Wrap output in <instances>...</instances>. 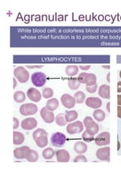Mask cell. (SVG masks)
Here are the masks:
<instances>
[{
    "label": "cell",
    "mask_w": 121,
    "mask_h": 182,
    "mask_svg": "<svg viewBox=\"0 0 121 182\" xmlns=\"http://www.w3.org/2000/svg\"><path fill=\"white\" fill-rule=\"evenodd\" d=\"M26 67L30 69H33V68H41L43 67V65H27Z\"/></svg>",
    "instance_id": "d590c367"
},
{
    "label": "cell",
    "mask_w": 121,
    "mask_h": 182,
    "mask_svg": "<svg viewBox=\"0 0 121 182\" xmlns=\"http://www.w3.org/2000/svg\"><path fill=\"white\" fill-rule=\"evenodd\" d=\"M93 117L97 121H103L105 119V113L101 109H95L93 112Z\"/></svg>",
    "instance_id": "484cf974"
},
{
    "label": "cell",
    "mask_w": 121,
    "mask_h": 182,
    "mask_svg": "<svg viewBox=\"0 0 121 182\" xmlns=\"http://www.w3.org/2000/svg\"><path fill=\"white\" fill-rule=\"evenodd\" d=\"M38 111V107L34 103H26L20 107V113L22 116H33Z\"/></svg>",
    "instance_id": "8992f818"
},
{
    "label": "cell",
    "mask_w": 121,
    "mask_h": 182,
    "mask_svg": "<svg viewBox=\"0 0 121 182\" xmlns=\"http://www.w3.org/2000/svg\"><path fill=\"white\" fill-rule=\"evenodd\" d=\"M120 78H121V71H120Z\"/></svg>",
    "instance_id": "f6af8a7d"
},
{
    "label": "cell",
    "mask_w": 121,
    "mask_h": 182,
    "mask_svg": "<svg viewBox=\"0 0 121 182\" xmlns=\"http://www.w3.org/2000/svg\"><path fill=\"white\" fill-rule=\"evenodd\" d=\"M97 87H98V85L96 84H95V85H92V86H86V90L88 93H95V92H96V90H97Z\"/></svg>",
    "instance_id": "836d02e7"
},
{
    "label": "cell",
    "mask_w": 121,
    "mask_h": 182,
    "mask_svg": "<svg viewBox=\"0 0 121 182\" xmlns=\"http://www.w3.org/2000/svg\"><path fill=\"white\" fill-rule=\"evenodd\" d=\"M117 117L121 119V106L117 107Z\"/></svg>",
    "instance_id": "74e56055"
},
{
    "label": "cell",
    "mask_w": 121,
    "mask_h": 182,
    "mask_svg": "<svg viewBox=\"0 0 121 182\" xmlns=\"http://www.w3.org/2000/svg\"><path fill=\"white\" fill-rule=\"evenodd\" d=\"M14 75L20 83H27L29 81L30 74L24 67H17L14 70Z\"/></svg>",
    "instance_id": "3957f363"
},
{
    "label": "cell",
    "mask_w": 121,
    "mask_h": 182,
    "mask_svg": "<svg viewBox=\"0 0 121 182\" xmlns=\"http://www.w3.org/2000/svg\"><path fill=\"white\" fill-rule=\"evenodd\" d=\"M107 81H108V82H110V73L108 74V76H107Z\"/></svg>",
    "instance_id": "7bdbcfd3"
},
{
    "label": "cell",
    "mask_w": 121,
    "mask_h": 182,
    "mask_svg": "<svg viewBox=\"0 0 121 182\" xmlns=\"http://www.w3.org/2000/svg\"><path fill=\"white\" fill-rule=\"evenodd\" d=\"M79 68L82 70H83V71H87V70H89L90 68V65H79Z\"/></svg>",
    "instance_id": "8d00e7d4"
},
{
    "label": "cell",
    "mask_w": 121,
    "mask_h": 182,
    "mask_svg": "<svg viewBox=\"0 0 121 182\" xmlns=\"http://www.w3.org/2000/svg\"><path fill=\"white\" fill-rule=\"evenodd\" d=\"M13 82H14L13 88L15 89V87H16V86H17V81H16V78H13Z\"/></svg>",
    "instance_id": "60d3db41"
},
{
    "label": "cell",
    "mask_w": 121,
    "mask_h": 182,
    "mask_svg": "<svg viewBox=\"0 0 121 182\" xmlns=\"http://www.w3.org/2000/svg\"><path fill=\"white\" fill-rule=\"evenodd\" d=\"M26 159L30 162H37L38 159H39V154L36 151L33 150H30L28 155H27Z\"/></svg>",
    "instance_id": "603a6c76"
},
{
    "label": "cell",
    "mask_w": 121,
    "mask_h": 182,
    "mask_svg": "<svg viewBox=\"0 0 121 182\" xmlns=\"http://www.w3.org/2000/svg\"><path fill=\"white\" fill-rule=\"evenodd\" d=\"M83 124L85 125L86 129V131L90 135H93V136H95L99 131L98 124L95 121H94L93 119L90 116H87L84 119Z\"/></svg>",
    "instance_id": "7a4b0ae2"
},
{
    "label": "cell",
    "mask_w": 121,
    "mask_h": 182,
    "mask_svg": "<svg viewBox=\"0 0 121 182\" xmlns=\"http://www.w3.org/2000/svg\"><path fill=\"white\" fill-rule=\"evenodd\" d=\"M117 92L121 93V81L117 83Z\"/></svg>",
    "instance_id": "f35d334b"
},
{
    "label": "cell",
    "mask_w": 121,
    "mask_h": 182,
    "mask_svg": "<svg viewBox=\"0 0 121 182\" xmlns=\"http://www.w3.org/2000/svg\"><path fill=\"white\" fill-rule=\"evenodd\" d=\"M31 81L36 87H42L46 82V75L42 72H35L31 75Z\"/></svg>",
    "instance_id": "52a82bcc"
},
{
    "label": "cell",
    "mask_w": 121,
    "mask_h": 182,
    "mask_svg": "<svg viewBox=\"0 0 121 182\" xmlns=\"http://www.w3.org/2000/svg\"><path fill=\"white\" fill-rule=\"evenodd\" d=\"M82 138L85 142H92V140H95V137L93 135L89 134L86 131L82 135Z\"/></svg>",
    "instance_id": "1f68e13d"
},
{
    "label": "cell",
    "mask_w": 121,
    "mask_h": 182,
    "mask_svg": "<svg viewBox=\"0 0 121 182\" xmlns=\"http://www.w3.org/2000/svg\"><path fill=\"white\" fill-rule=\"evenodd\" d=\"M74 97L76 100V103H78V104H82V103H83L84 101H85L86 95L82 91H77V92L75 93Z\"/></svg>",
    "instance_id": "83f0119b"
},
{
    "label": "cell",
    "mask_w": 121,
    "mask_h": 182,
    "mask_svg": "<svg viewBox=\"0 0 121 182\" xmlns=\"http://www.w3.org/2000/svg\"><path fill=\"white\" fill-rule=\"evenodd\" d=\"M40 116L42 120L47 124H52L55 120V115L53 112L48 109L46 107H42L40 110Z\"/></svg>",
    "instance_id": "30bf717a"
},
{
    "label": "cell",
    "mask_w": 121,
    "mask_h": 182,
    "mask_svg": "<svg viewBox=\"0 0 121 182\" xmlns=\"http://www.w3.org/2000/svg\"><path fill=\"white\" fill-rule=\"evenodd\" d=\"M33 138L39 148H44L48 145V133L44 129H36L33 133Z\"/></svg>",
    "instance_id": "6da1fadb"
},
{
    "label": "cell",
    "mask_w": 121,
    "mask_h": 182,
    "mask_svg": "<svg viewBox=\"0 0 121 182\" xmlns=\"http://www.w3.org/2000/svg\"><path fill=\"white\" fill-rule=\"evenodd\" d=\"M55 122H56V124H58V126L66 125L68 121L65 119V115L62 114V113L57 115V116H55Z\"/></svg>",
    "instance_id": "f1b7e54d"
},
{
    "label": "cell",
    "mask_w": 121,
    "mask_h": 182,
    "mask_svg": "<svg viewBox=\"0 0 121 182\" xmlns=\"http://www.w3.org/2000/svg\"><path fill=\"white\" fill-rule=\"evenodd\" d=\"M107 110H108V112H110V103H107Z\"/></svg>",
    "instance_id": "b9f144b4"
},
{
    "label": "cell",
    "mask_w": 121,
    "mask_h": 182,
    "mask_svg": "<svg viewBox=\"0 0 121 182\" xmlns=\"http://www.w3.org/2000/svg\"><path fill=\"white\" fill-rule=\"evenodd\" d=\"M68 87L71 90H76L80 87V83L78 81L77 79L69 80V81H68Z\"/></svg>",
    "instance_id": "f546056e"
},
{
    "label": "cell",
    "mask_w": 121,
    "mask_h": 182,
    "mask_svg": "<svg viewBox=\"0 0 121 182\" xmlns=\"http://www.w3.org/2000/svg\"><path fill=\"white\" fill-rule=\"evenodd\" d=\"M87 159L85 156L80 154L78 155L77 156H76L74 159V162H86Z\"/></svg>",
    "instance_id": "d6a6232c"
},
{
    "label": "cell",
    "mask_w": 121,
    "mask_h": 182,
    "mask_svg": "<svg viewBox=\"0 0 121 182\" xmlns=\"http://www.w3.org/2000/svg\"><path fill=\"white\" fill-rule=\"evenodd\" d=\"M13 143L15 145H20L24 142L25 137L24 135H23L20 132H17V131H14L13 133Z\"/></svg>",
    "instance_id": "7402d4cb"
},
{
    "label": "cell",
    "mask_w": 121,
    "mask_h": 182,
    "mask_svg": "<svg viewBox=\"0 0 121 182\" xmlns=\"http://www.w3.org/2000/svg\"><path fill=\"white\" fill-rule=\"evenodd\" d=\"M98 94L101 97L104 99L109 100L110 99V87L108 85L103 84L99 87L98 90Z\"/></svg>",
    "instance_id": "ffe728a7"
},
{
    "label": "cell",
    "mask_w": 121,
    "mask_h": 182,
    "mask_svg": "<svg viewBox=\"0 0 121 182\" xmlns=\"http://www.w3.org/2000/svg\"><path fill=\"white\" fill-rule=\"evenodd\" d=\"M27 95H28V97L29 98V100L34 102V103H38L42 99V95H41L39 90H38L36 88H33V87L28 89Z\"/></svg>",
    "instance_id": "5bb4252c"
},
{
    "label": "cell",
    "mask_w": 121,
    "mask_h": 182,
    "mask_svg": "<svg viewBox=\"0 0 121 182\" xmlns=\"http://www.w3.org/2000/svg\"><path fill=\"white\" fill-rule=\"evenodd\" d=\"M83 130V124L81 121H77L73 123H70L67 126V131L70 135H76L82 131Z\"/></svg>",
    "instance_id": "ba28073f"
},
{
    "label": "cell",
    "mask_w": 121,
    "mask_h": 182,
    "mask_svg": "<svg viewBox=\"0 0 121 182\" xmlns=\"http://www.w3.org/2000/svg\"><path fill=\"white\" fill-rule=\"evenodd\" d=\"M58 106H59V102L56 98H52L46 102V107L52 112L55 111L58 108Z\"/></svg>",
    "instance_id": "d6986e66"
},
{
    "label": "cell",
    "mask_w": 121,
    "mask_h": 182,
    "mask_svg": "<svg viewBox=\"0 0 121 182\" xmlns=\"http://www.w3.org/2000/svg\"><path fill=\"white\" fill-rule=\"evenodd\" d=\"M61 102L62 105L65 107V108H68V109H71L75 106L76 102L74 97L71 96L70 94L65 93L63 94L61 97Z\"/></svg>",
    "instance_id": "9c48e42d"
},
{
    "label": "cell",
    "mask_w": 121,
    "mask_h": 182,
    "mask_svg": "<svg viewBox=\"0 0 121 182\" xmlns=\"http://www.w3.org/2000/svg\"><path fill=\"white\" fill-rule=\"evenodd\" d=\"M66 136L61 132H55L52 135L50 139L51 143L55 147H61L66 142Z\"/></svg>",
    "instance_id": "5b68a950"
},
{
    "label": "cell",
    "mask_w": 121,
    "mask_h": 182,
    "mask_svg": "<svg viewBox=\"0 0 121 182\" xmlns=\"http://www.w3.org/2000/svg\"><path fill=\"white\" fill-rule=\"evenodd\" d=\"M117 104L119 106H121V95L117 96Z\"/></svg>",
    "instance_id": "ab89813d"
},
{
    "label": "cell",
    "mask_w": 121,
    "mask_h": 182,
    "mask_svg": "<svg viewBox=\"0 0 121 182\" xmlns=\"http://www.w3.org/2000/svg\"><path fill=\"white\" fill-rule=\"evenodd\" d=\"M29 146H21V147L16 148L14 150V156L17 159H26L27 155L30 150Z\"/></svg>",
    "instance_id": "2e32d148"
},
{
    "label": "cell",
    "mask_w": 121,
    "mask_h": 182,
    "mask_svg": "<svg viewBox=\"0 0 121 182\" xmlns=\"http://www.w3.org/2000/svg\"><path fill=\"white\" fill-rule=\"evenodd\" d=\"M74 150L75 151V153L77 154H83L88 150V146L84 142L82 141H77L75 143L74 146Z\"/></svg>",
    "instance_id": "ac0fdd59"
},
{
    "label": "cell",
    "mask_w": 121,
    "mask_h": 182,
    "mask_svg": "<svg viewBox=\"0 0 121 182\" xmlns=\"http://www.w3.org/2000/svg\"><path fill=\"white\" fill-rule=\"evenodd\" d=\"M54 156H55V151L53 150L52 148H46L42 151V157L46 160L52 159L54 157Z\"/></svg>",
    "instance_id": "4316f807"
},
{
    "label": "cell",
    "mask_w": 121,
    "mask_h": 182,
    "mask_svg": "<svg viewBox=\"0 0 121 182\" xmlns=\"http://www.w3.org/2000/svg\"><path fill=\"white\" fill-rule=\"evenodd\" d=\"M78 72H79V68H78L77 65H68L66 67V69H65V73H66L67 75L69 77L75 76L78 74Z\"/></svg>",
    "instance_id": "44dd1931"
},
{
    "label": "cell",
    "mask_w": 121,
    "mask_h": 182,
    "mask_svg": "<svg viewBox=\"0 0 121 182\" xmlns=\"http://www.w3.org/2000/svg\"><path fill=\"white\" fill-rule=\"evenodd\" d=\"M13 121H14V129H16L19 126V120L17 119H16L15 117H14L13 119Z\"/></svg>",
    "instance_id": "e575fe53"
},
{
    "label": "cell",
    "mask_w": 121,
    "mask_h": 182,
    "mask_svg": "<svg viewBox=\"0 0 121 182\" xmlns=\"http://www.w3.org/2000/svg\"><path fill=\"white\" fill-rule=\"evenodd\" d=\"M54 92L52 88H49V87H47V88H45L42 91V97L45 99H50L51 97H53Z\"/></svg>",
    "instance_id": "4dcf8cb0"
},
{
    "label": "cell",
    "mask_w": 121,
    "mask_h": 182,
    "mask_svg": "<svg viewBox=\"0 0 121 182\" xmlns=\"http://www.w3.org/2000/svg\"><path fill=\"white\" fill-rule=\"evenodd\" d=\"M55 155H56L57 161L59 162H68L71 159L70 153L66 150H58L55 153Z\"/></svg>",
    "instance_id": "e0dca14e"
},
{
    "label": "cell",
    "mask_w": 121,
    "mask_h": 182,
    "mask_svg": "<svg viewBox=\"0 0 121 182\" xmlns=\"http://www.w3.org/2000/svg\"><path fill=\"white\" fill-rule=\"evenodd\" d=\"M95 155L99 160L110 162V147L105 146V147L99 148L97 150Z\"/></svg>",
    "instance_id": "7c38bea8"
},
{
    "label": "cell",
    "mask_w": 121,
    "mask_h": 182,
    "mask_svg": "<svg viewBox=\"0 0 121 182\" xmlns=\"http://www.w3.org/2000/svg\"><path fill=\"white\" fill-rule=\"evenodd\" d=\"M86 105L90 108L97 109L102 106V101L98 97H89L86 100Z\"/></svg>",
    "instance_id": "9a60e30c"
},
{
    "label": "cell",
    "mask_w": 121,
    "mask_h": 182,
    "mask_svg": "<svg viewBox=\"0 0 121 182\" xmlns=\"http://www.w3.org/2000/svg\"><path fill=\"white\" fill-rule=\"evenodd\" d=\"M120 150V142L118 141V150Z\"/></svg>",
    "instance_id": "ee69618b"
},
{
    "label": "cell",
    "mask_w": 121,
    "mask_h": 182,
    "mask_svg": "<svg viewBox=\"0 0 121 182\" xmlns=\"http://www.w3.org/2000/svg\"><path fill=\"white\" fill-rule=\"evenodd\" d=\"M37 124V121L34 118H27L21 121V127L22 129L26 131L33 130V129L36 128Z\"/></svg>",
    "instance_id": "4fadbf2b"
},
{
    "label": "cell",
    "mask_w": 121,
    "mask_h": 182,
    "mask_svg": "<svg viewBox=\"0 0 121 182\" xmlns=\"http://www.w3.org/2000/svg\"><path fill=\"white\" fill-rule=\"evenodd\" d=\"M78 81L80 84H86V86H92L96 84L97 78L94 74H88V73H81L79 74L77 78Z\"/></svg>",
    "instance_id": "277c9868"
},
{
    "label": "cell",
    "mask_w": 121,
    "mask_h": 182,
    "mask_svg": "<svg viewBox=\"0 0 121 182\" xmlns=\"http://www.w3.org/2000/svg\"><path fill=\"white\" fill-rule=\"evenodd\" d=\"M78 118V113L75 110L67 111L65 113V119L68 122H72Z\"/></svg>",
    "instance_id": "cb8c5ba5"
},
{
    "label": "cell",
    "mask_w": 121,
    "mask_h": 182,
    "mask_svg": "<svg viewBox=\"0 0 121 182\" xmlns=\"http://www.w3.org/2000/svg\"><path fill=\"white\" fill-rule=\"evenodd\" d=\"M14 100H15L16 103H24L26 100V95H25V93L23 91H16L15 94H14Z\"/></svg>",
    "instance_id": "d4e9b609"
},
{
    "label": "cell",
    "mask_w": 121,
    "mask_h": 182,
    "mask_svg": "<svg viewBox=\"0 0 121 182\" xmlns=\"http://www.w3.org/2000/svg\"><path fill=\"white\" fill-rule=\"evenodd\" d=\"M95 143L97 146H107L110 143V133L109 132H102V133L99 134L97 136V137L95 138Z\"/></svg>",
    "instance_id": "8fae6325"
}]
</instances>
